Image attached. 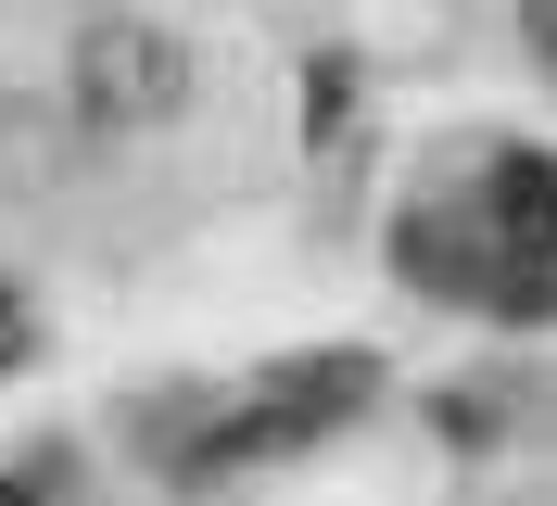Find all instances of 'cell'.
<instances>
[{
    "instance_id": "cell-1",
    "label": "cell",
    "mask_w": 557,
    "mask_h": 506,
    "mask_svg": "<svg viewBox=\"0 0 557 506\" xmlns=\"http://www.w3.org/2000/svg\"><path fill=\"white\" fill-rule=\"evenodd\" d=\"M368 393H381V368H368V355H305V368H267V393H253L242 418H215V431L190 443V481H228V469H267V456H305V443L343 431Z\"/></svg>"
},
{
    "instance_id": "cell-2",
    "label": "cell",
    "mask_w": 557,
    "mask_h": 506,
    "mask_svg": "<svg viewBox=\"0 0 557 506\" xmlns=\"http://www.w3.org/2000/svg\"><path fill=\"white\" fill-rule=\"evenodd\" d=\"M76 101L102 114V127H152L190 101V51L165 26H89L76 38Z\"/></svg>"
},
{
    "instance_id": "cell-5",
    "label": "cell",
    "mask_w": 557,
    "mask_h": 506,
    "mask_svg": "<svg viewBox=\"0 0 557 506\" xmlns=\"http://www.w3.org/2000/svg\"><path fill=\"white\" fill-rule=\"evenodd\" d=\"M520 38H532V51L557 64V0H520Z\"/></svg>"
},
{
    "instance_id": "cell-6",
    "label": "cell",
    "mask_w": 557,
    "mask_h": 506,
    "mask_svg": "<svg viewBox=\"0 0 557 506\" xmlns=\"http://www.w3.org/2000/svg\"><path fill=\"white\" fill-rule=\"evenodd\" d=\"M13 355H26V304L0 292V368H13Z\"/></svg>"
},
{
    "instance_id": "cell-3",
    "label": "cell",
    "mask_w": 557,
    "mask_h": 506,
    "mask_svg": "<svg viewBox=\"0 0 557 506\" xmlns=\"http://www.w3.org/2000/svg\"><path fill=\"white\" fill-rule=\"evenodd\" d=\"M482 229L507 240V254H545V267H557V152H507V165H494Z\"/></svg>"
},
{
    "instance_id": "cell-4",
    "label": "cell",
    "mask_w": 557,
    "mask_h": 506,
    "mask_svg": "<svg viewBox=\"0 0 557 506\" xmlns=\"http://www.w3.org/2000/svg\"><path fill=\"white\" fill-rule=\"evenodd\" d=\"M343 101H355V64H317L305 76V127H343Z\"/></svg>"
},
{
    "instance_id": "cell-7",
    "label": "cell",
    "mask_w": 557,
    "mask_h": 506,
    "mask_svg": "<svg viewBox=\"0 0 557 506\" xmlns=\"http://www.w3.org/2000/svg\"><path fill=\"white\" fill-rule=\"evenodd\" d=\"M0 506H51V494H38V481H0Z\"/></svg>"
}]
</instances>
